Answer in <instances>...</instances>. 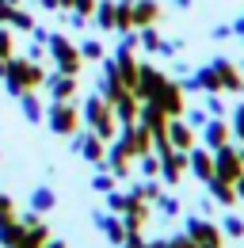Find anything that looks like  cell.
<instances>
[{
    "label": "cell",
    "mask_w": 244,
    "mask_h": 248,
    "mask_svg": "<svg viewBox=\"0 0 244 248\" xmlns=\"http://www.w3.org/2000/svg\"><path fill=\"white\" fill-rule=\"evenodd\" d=\"M46 123H50L54 134L73 138V134L80 130V111H76V103H73V99H54V103H50V111H46Z\"/></svg>",
    "instance_id": "6da1fadb"
},
{
    "label": "cell",
    "mask_w": 244,
    "mask_h": 248,
    "mask_svg": "<svg viewBox=\"0 0 244 248\" xmlns=\"http://www.w3.org/2000/svg\"><path fill=\"white\" fill-rule=\"evenodd\" d=\"M183 233H187V237L195 241V248H221V241H225L221 225H214L210 217H198V214H191V217H187Z\"/></svg>",
    "instance_id": "7a4b0ae2"
},
{
    "label": "cell",
    "mask_w": 244,
    "mask_h": 248,
    "mask_svg": "<svg viewBox=\"0 0 244 248\" xmlns=\"http://www.w3.org/2000/svg\"><path fill=\"white\" fill-rule=\"evenodd\" d=\"M92 221H95V229L107 237V245H122V237H126V225H122L119 214H107V210H92Z\"/></svg>",
    "instance_id": "3957f363"
},
{
    "label": "cell",
    "mask_w": 244,
    "mask_h": 248,
    "mask_svg": "<svg viewBox=\"0 0 244 248\" xmlns=\"http://www.w3.org/2000/svg\"><path fill=\"white\" fill-rule=\"evenodd\" d=\"M149 214H152V202L145 199H137V195H130V202H126V210H122V225L126 229H145L149 225Z\"/></svg>",
    "instance_id": "277c9868"
},
{
    "label": "cell",
    "mask_w": 244,
    "mask_h": 248,
    "mask_svg": "<svg viewBox=\"0 0 244 248\" xmlns=\"http://www.w3.org/2000/svg\"><path fill=\"white\" fill-rule=\"evenodd\" d=\"M187 168L198 176V184L214 180V149H191L187 153Z\"/></svg>",
    "instance_id": "5b68a950"
},
{
    "label": "cell",
    "mask_w": 244,
    "mask_h": 248,
    "mask_svg": "<svg viewBox=\"0 0 244 248\" xmlns=\"http://www.w3.org/2000/svg\"><path fill=\"white\" fill-rule=\"evenodd\" d=\"M202 141H206V149H221L229 141V123L225 119H206L202 123Z\"/></svg>",
    "instance_id": "8992f818"
},
{
    "label": "cell",
    "mask_w": 244,
    "mask_h": 248,
    "mask_svg": "<svg viewBox=\"0 0 244 248\" xmlns=\"http://www.w3.org/2000/svg\"><path fill=\"white\" fill-rule=\"evenodd\" d=\"M156 19H160V4L156 0H134V27L141 31V27H156Z\"/></svg>",
    "instance_id": "52a82bcc"
},
{
    "label": "cell",
    "mask_w": 244,
    "mask_h": 248,
    "mask_svg": "<svg viewBox=\"0 0 244 248\" xmlns=\"http://www.w3.org/2000/svg\"><path fill=\"white\" fill-rule=\"evenodd\" d=\"M206 187H210V199L217 202V206H233V202H241V199H237V187L229 184V180H217V176H214V180H206Z\"/></svg>",
    "instance_id": "ba28073f"
},
{
    "label": "cell",
    "mask_w": 244,
    "mask_h": 248,
    "mask_svg": "<svg viewBox=\"0 0 244 248\" xmlns=\"http://www.w3.org/2000/svg\"><path fill=\"white\" fill-rule=\"evenodd\" d=\"M27 241V225L15 217V221H8V225H0V248H19Z\"/></svg>",
    "instance_id": "9c48e42d"
},
{
    "label": "cell",
    "mask_w": 244,
    "mask_h": 248,
    "mask_svg": "<svg viewBox=\"0 0 244 248\" xmlns=\"http://www.w3.org/2000/svg\"><path fill=\"white\" fill-rule=\"evenodd\" d=\"M15 103H19V111H23V119H27V123H42V99H38V92L15 95Z\"/></svg>",
    "instance_id": "30bf717a"
},
{
    "label": "cell",
    "mask_w": 244,
    "mask_h": 248,
    "mask_svg": "<svg viewBox=\"0 0 244 248\" xmlns=\"http://www.w3.org/2000/svg\"><path fill=\"white\" fill-rule=\"evenodd\" d=\"M58 206V195L50 191V187H34V195H30V210L34 214H50Z\"/></svg>",
    "instance_id": "8fae6325"
},
{
    "label": "cell",
    "mask_w": 244,
    "mask_h": 248,
    "mask_svg": "<svg viewBox=\"0 0 244 248\" xmlns=\"http://www.w3.org/2000/svg\"><path fill=\"white\" fill-rule=\"evenodd\" d=\"M152 206L168 217V221H172V217H180V199H176V195H164V191H160V195L152 199Z\"/></svg>",
    "instance_id": "7c38bea8"
},
{
    "label": "cell",
    "mask_w": 244,
    "mask_h": 248,
    "mask_svg": "<svg viewBox=\"0 0 244 248\" xmlns=\"http://www.w3.org/2000/svg\"><path fill=\"white\" fill-rule=\"evenodd\" d=\"M221 233H225V237H233V241H241V237H244V217L241 214H225Z\"/></svg>",
    "instance_id": "4fadbf2b"
},
{
    "label": "cell",
    "mask_w": 244,
    "mask_h": 248,
    "mask_svg": "<svg viewBox=\"0 0 244 248\" xmlns=\"http://www.w3.org/2000/svg\"><path fill=\"white\" fill-rule=\"evenodd\" d=\"M126 202H130V191H115V187L107 191V210H111V214H122Z\"/></svg>",
    "instance_id": "5bb4252c"
},
{
    "label": "cell",
    "mask_w": 244,
    "mask_h": 248,
    "mask_svg": "<svg viewBox=\"0 0 244 248\" xmlns=\"http://www.w3.org/2000/svg\"><path fill=\"white\" fill-rule=\"evenodd\" d=\"M111 187H115V176H111V172H103V168H99V176H95V180H92V191H99V195H107V191H111Z\"/></svg>",
    "instance_id": "9a60e30c"
},
{
    "label": "cell",
    "mask_w": 244,
    "mask_h": 248,
    "mask_svg": "<svg viewBox=\"0 0 244 248\" xmlns=\"http://www.w3.org/2000/svg\"><path fill=\"white\" fill-rule=\"evenodd\" d=\"M80 58H88V62H99V58H103V46H99L95 38H88V42L80 46Z\"/></svg>",
    "instance_id": "2e32d148"
},
{
    "label": "cell",
    "mask_w": 244,
    "mask_h": 248,
    "mask_svg": "<svg viewBox=\"0 0 244 248\" xmlns=\"http://www.w3.org/2000/svg\"><path fill=\"white\" fill-rule=\"evenodd\" d=\"M164 248H195V241L187 233H172V237H164Z\"/></svg>",
    "instance_id": "e0dca14e"
},
{
    "label": "cell",
    "mask_w": 244,
    "mask_h": 248,
    "mask_svg": "<svg viewBox=\"0 0 244 248\" xmlns=\"http://www.w3.org/2000/svg\"><path fill=\"white\" fill-rule=\"evenodd\" d=\"M229 130L241 138V145H244V107H237V111H233V123H229Z\"/></svg>",
    "instance_id": "ac0fdd59"
},
{
    "label": "cell",
    "mask_w": 244,
    "mask_h": 248,
    "mask_svg": "<svg viewBox=\"0 0 244 248\" xmlns=\"http://www.w3.org/2000/svg\"><path fill=\"white\" fill-rule=\"evenodd\" d=\"M38 248H69V245H65V241H58V237H50L46 245H38Z\"/></svg>",
    "instance_id": "d6986e66"
},
{
    "label": "cell",
    "mask_w": 244,
    "mask_h": 248,
    "mask_svg": "<svg viewBox=\"0 0 244 248\" xmlns=\"http://www.w3.org/2000/svg\"><path fill=\"white\" fill-rule=\"evenodd\" d=\"M233 187H237V199H241V202H244V172H241V176H237V184H233Z\"/></svg>",
    "instance_id": "ffe728a7"
},
{
    "label": "cell",
    "mask_w": 244,
    "mask_h": 248,
    "mask_svg": "<svg viewBox=\"0 0 244 248\" xmlns=\"http://www.w3.org/2000/svg\"><path fill=\"white\" fill-rule=\"evenodd\" d=\"M8 221H15V210H0V225H8Z\"/></svg>",
    "instance_id": "44dd1931"
},
{
    "label": "cell",
    "mask_w": 244,
    "mask_h": 248,
    "mask_svg": "<svg viewBox=\"0 0 244 248\" xmlns=\"http://www.w3.org/2000/svg\"><path fill=\"white\" fill-rule=\"evenodd\" d=\"M141 248H164V241H145Z\"/></svg>",
    "instance_id": "7402d4cb"
}]
</instances>
